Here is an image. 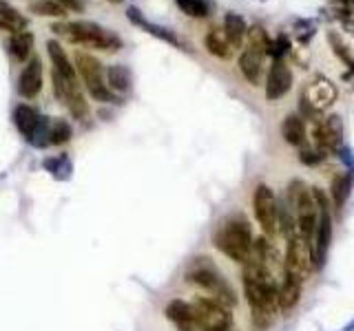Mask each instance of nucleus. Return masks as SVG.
Segmentation results:
<instances>
[{"label":"nucleus","instance_id":"423d86ee","mask_svg":"<svg viewBox=\"0 0 354 331\" xmlns=\"http://www.w3.org/2000/svg\"><path fill=\"white\" fill-rule=\"evenodd\" d=\"M195 325L200 331H231L233 314L226 305L217 303L215 298H197L193 303Z\"/></svg>","mask_w":354,"mask_h":331},{"label":"nucleus","instance_id":"1a4fd4ad","mask_svg":"<svg viewBox=\"0 0 354 331\" xmlns=\"http://www.w3.org/2000/svg\"><path fill=\"white\" fill-rule=\"evenodd\" d=\"M337 98V89L326 80L310 82L308 89L301 95V106L310 113H324L330 109V104Z\"/></svg>","mask_w":354,"mask_h":331},{"label":"nucleus","instance_id":"a878e982","mask_svg":"<svg viewBox=\"0 0 354 331\" xmlns=\"http://www.w3.org/2000/svg\"><path fill=\"white\" fill-rule=\"evenodd\" d=\"M29 12L36 16H45V18H65L67 9L62 7L56 0H34L29 5Z\"/></svg>","mask_w":354,"mask_h":331},{"label":"nucleus","instance_id":"dca6fc26","mask_svg":"<svg viewBox=\"0 0 354 331\" xmlns=\"http://www.w3.org/2000/svg\"><path fill=\"white\" fill-rule=\"evenodd\" d=\"M40 120H43V115H40L34 109V106H29V104L16 106V111H14V124H16V128L20 131V135L25 137V140H29V137L36 133Z\"/></svg>","mask_w":354,"mask_h":331},{"label":"nucleus","instance_id":"4468645a","mask_svg":"<svg viewBox=\"0 0 354 331\" xmlns=\"http://www.w3.org/2000/svg\"><path fill=\"white\" fill-rule=\"evenodd\" d=\"M164 314L177 327V331H195L197 329L193 305H189L186 301H180V298H175V301H171L169 305H166Z\"/></svg>","mask_w":354,"mask_h":331},{"label":"nucleus","instance_id":"393cba45","mask_svg":"<svg viewBox=\"0 0 354 331\" xmlns=\"http://www.w3.org/2000/svg\"><path fill=\"white\" fill-rule=\"evenodd\" d=\"M350 188H352L350 173L335 175V179H332V184H330V199H332V204H335V208H343V204H346V199L350 195Z\"/></svg>","mask_w":354,"mask_h":331},{"label":"nucleus","instance_id":"20e7f679","mask_svg":"<svg viewBox=\"0 0 354 331\" xmlns=\"http://www.w3.org/2000/svg\"><path fill=\"white\" fill-rule=\"evenodd\" d=\"M288 197H290V208H293L297 217L299 237L310 245L315 241L317 226H319V208L315 197H312V188H308L301 179H295L288 186Z\"/></svg>","mask_w":354,"mask_h":331},{"label":"nucleus","instance_id":"7ed1b4c3","mask_svg":"<svg viewBox=\"0 0 354 331\" xmlns=\"http://www.w3.org/2000/svg\"><path fill=\"white\" fill-rule=\"evenodd\" d=\"M186 281L202 287L208 294H211L217 303H222L226 307L237 305V294L231 287V283L226 281V276L217 270V265L208 259V256H200V259H193L191 265L186 268Z\"/></svg>","mask_w":354,"mask_h":331},{"label":"nucleus","instance_id":"0eeeda50","mask_svg":"<svg viewBox=\"0 0 354 331\" xmlns=\"http://www.w3.org/2000/svg\"><path fill=\"white\" fill-rule=\"evenodd\" d=\"M284 272L293 274L295 279H299L304 283L308 276L315 272L312 268V254H310V245L295 234V237L288 239L286 245V259H284Z\"/></svg>","mask_w":354,"mask_h":331},{"label":"nucleus","instance_id":"a211bd4d","mask_svg":"<svg viewBox=\"0 0 354 331\" xmlns=\"http://www.w3.org/2000/svg\"><path fill=\"white\" fill-rule=\"evenodd\" d=\"M301 301V281L295 279L293 274H286L284 272V281L279 285V307L284 312H290L295 309Z\"/></svg>","mask_w":354,"mask_h":331},{"label":"nucleus","instance_id":"ddd939ff","mask_svg":"<svg viewBox=\"0 0 354 331\" xmlns=\"http://www.w3.org/2000/svg\"><path fill=\"white\" fill-rule=\"evenodd\" d=\"M264 56L266 51L264 49H257V47H251L248 45L242 56H239V71H242V76L257 87L259 82H262V73H264Z\"/></svg>","mask_w":354,"mask_h":331},{"label":"nucleus","instance_id":"c756f323","mask_svg":"<svg viewBox=\"0 0 354 331\" xmlns=\"http://www.w3.org/2000/svg\"><path fill=\"white\" fill-rule=\"evenodd\" d=\"M49 126H51V120H49V117H43V120H40V124H38V128H36V133L31 135L27 142L31 146H36V148L49 146Z\"/></svg>","mask_w":354,"mask_h":331},{"label":"nucleus","instance_id":"cd10ccee","mask_svg":"<svg viewBox=\"0 0 354 331\" xmlns=\"http://www.w3.org/2000/svg\"><path fill=\"white\" fill-rule=\"evenodd\" d=\"M45 170L47 173H51L56 179H69V173H71V162L65 157H51V159H45Z\"/></svg>","mask_w":354,"mask_h":331},{"label":"nucleus","instance_id":"5701e85b","mask_svg":"<svg viewBox=\"0 0 354 331\" xmlns=\"http://www.w3.org/2000/svg\"><path fill=\"white\" fill-rule=\"evenodd\" d=\"M204 45L208 49V53L215 58H220V60H231L233 58V47H231V42H228V38L224 36V31H208L206 38H204Z\"/></svg>","mask_w":354,"mask_h":331},{"label":"nucleus","instance_id":"9d476101","mask_svg":"<svg viewBox=\"0 0 354 331\" xmlns=\"http://www.w3.org/2000/svg\"><path fill=\"white\" fill-rule=\"evenodd\" d=\"M290 87H293V71H290V67L284 60L277 58L266 78V100L270 102L281 100L290 91Z\"/></svg>","mask_w":354,"mask_h":331},{"label":"nucleus","instance_id":"2eb2a0df","mask_svg":"<svg viewBox=\"0 0 354 331\" xmlns=\"http://www.w3.org/2000/svg\"><path fill=\"white\" fill-rule=\"evenodd\" d=\"M127 16H129V20H131L133 25H138V27H142L144 31H149L151 36L160 38V40H164V42H169V45H175V47H184V45H182V40L177 38L171 29H164V27H160V25L149 23V20L140 14V9H138V7H129Z\"/></svg>","mask_w":354,"mask_h":331},{"label":"nucleus","instance_id":"39448f33","mask_svg":"<svg viewBox=\"0 0 354 331\" xmlns=\"http://www.w3.org/2000/svg\"><path fill=\"white\" fill-rule=\"evenodd\" d=\"M76 67H78L80 78H82V82H85V87L91 93L93 100L107 102V104L120 102V98L109 89L107 80H104L102 64H100L98 58L89 56V53H78V56H76Z\"/></svg>","mask_w":354,"mask_h":331},{"label":"nucleus","instance_id":"72a5a7b5","mask_svg":"<svg viewBox=\"0 0 354 331\" xmlns=\"http://www.w3.org/2000/svg\"><path fill=\"white\" fill-rule=\"evenodd\" d=\"M341 331H354V320H352V323H350L348 327H343Z\"/></svg>","mask_w":354,"mask_h":331},{"label":"nucleus","instance_id":"2f4dec72","mask_svg":"<svg viewBox=\"0 0 354 331\" xmlns=\"http://www.w3.org/2000/svg\"><path fill=\"white\" fill-rule=\"evenodd\" d=\"M299 159L306 166H317V164H321L326 159V151H324V148H319V146L317 148H304L301 155H299Z\"/></svg>","mask_w":354,"mask_h":331},{"label":"nucleus","instance_id":"f3484780","mask_svg":"<svg viewBox=\"0 0 354 331\" xmlns=\"http://www.w3.org/2000/svg\"><path fill=\"white\" fill-rule=\"evenodd\" d=\"M47 51H49V58L54 62V71H58L65 80H71V82H78V73H76V67L71 64V60L67 58L65 49L60 47L58 40H49L47 42Z\"/></svg>","mask_w":354,"mask_h":331},{"label":"nucleus","instance_id":"aec40b11","mask_svg":"<svg viewBox=\"0 0 354 331\" xmlns=\"http://www.w3.org/2000/svg\"><path fill=\"white\" fill-rule=\"evenodd\" d=\"M281 135H284L286 144L290 146H304L306 142V122L301 115L290 113L284 124H281Z\"/></svg>","mask_w":354,"mask_h":331},{"label":"nucleus","instance_id":"f8f14e48","mask_svg":"<svg viewBox=\"0 0 354 331\" xmlns=\"http://www.w3.org/2000/svg\"><path fill=\"white\" fill-rule=\"evenodd\" d=\"M315 140H317V146L324 148L326 153L339 151L341 142H343V122H341V117L339 115L326 117V120L317 126Z\"/></svg>","mask_w":354,"mask_h":331},{"label":"nucleus","instance_id":"4be33fe9","mask_svg":"<svg viewBox=\"0 0 354 331\" xmlns=\"http://www.w3.org/2000/svg\"><path fill=\"white\" fill-rule=\"evenodd\" d=\"M107 84H109V89L113 93H129L131 91V84H133V76H131V71L124 67V64H111L109 71H107Z\"/></svg>","mask_w":354,"mask_h":331},{"label":"nucleus","instance_id":"f03ea898","mask_svg":"<svg viewBox=\"0 0 354 331\" xmlns=\"http://www.w3.org/2000/svg\"><path fill=\"white\" fill-rule=\"evenodd\" d=\"M253 230L244 217H231L217 228L213 245L235 263H246L253 254Z\"/></svg>","mask_w":354,"mask_h":331},{"label":"nucleus","instance_id":"412c9836","mask_svg":"<svg viewBox=\"0 0 354 331\" xmlns=\"http://www.w3.org/2000/svg\"><path fill=\"white\" fill-rule=\"evenodd\" d=\"M224 36L228 38V42H231L233 49L242 47L246 36H248V27L244 23V18L237 16V14H226V18H224Z\"/></svg>","mask_w":354,"mask_h":331},{"label":"nucleus","instance_id":"bb28decb","mask_svg":"<svg viewBox=\"0 0 354 331\" xmlns=\"http://www.w3.org/2000/svg\"><path fill=\"white\" fill-rule=\"evenodd\" d=\"M71 137H74V128L67 120H51V126H49V144L54 146H62L67 144Z\"/></svg>","mask_w":354,"mask_h":331},{"label":"nucleus","instance_id":"6e6552de","mask_svg":"<svg viewBox=\"0 0 354 331\" xmlns=\"http://www.w3.org/2000/svg\"><path fill=\"white\" fill-rule=\"evenodd\" d=\"M253 212L266 237L277 234V197L270 186L259 184L253 192Z\"/></svg>","mask_w":354,"mask_h":331},{"label":"nucleus","instance_id":"b1692460","mask_svg":"<svg viewBox=\"0 0 354 331\" xmlns=\"http://www.w3.org/2000/svg\"><path fill=\"white\" fill-rule=\"evenodd\" d=\"M31 49H34V34L31 31H20V34H14L9 38V53L16 60H29Z\"/></svg>","mask_w":354,"mask_h":331},{"label":"nucleus","instance_id":"473e14b6","mask_svg":"<svg viewBox=\"0 0 354 331\" xmlns=\"http://www.w3.org/2000/svg\"><path fill=\"white\" fill-rule=\"evenodd\" d=\"M56 3H60L65 9H71V12H82V9H85L82 0H56Z\"/></svg>","mask_w":354,"mask_h":331},{"label":"nucleus","instance_id":"f257e3e1","mask_svg":"<svg viewBox=\"0 0 354 331\" xmlns=\"http://www.w3.org/2000/svg\"><path fill=\"white\" fill-rule=\"evenodd\" d=\"M51 31L62 38H67L74 45H89L100 51L116 53L122 49V40L116 31L102 27L91 20H78V23H56L51 25Z\"/></svg>","mask_w":354,"mask_h":331},{"label":"nucleus","instance_id":"9b49d317","mask_svg":"<svg viewBox=\"0 0 354 331\" xmlns=\"http://www.w3.org/2000/svg\"><path fill=\"white\" fill-rule=\"evenodd\" d=\"M43 91V62L40 58H29L25 69L20 71L18 78V93L23 95L25 100H34L36 95Z\"/></svg>","mask_w":354,"mask_h":331},{"label":"nucleus","instance_id":"c85d7f7f","mask_svg":"<svg viewBox=\"0 0 354 331\" xmlns=\"http://www.w3.org/2000/svg\"><path fill=\"white\" fill-rule=\"evenodd\" d=\"M175 3L186 16H193V18L208 16V7H206L204 0H175Z\"/></svg>","mask_w":354,"mask_h":331},{"label":"nucleus","instance_id":"6ab92c4d","mask_svg":"<svg viewBox=\"0 0 354 331\" xmlns=\"http://www.w3.org/2000/svg\"><path fill=\"white\" fill-rule=\"evenodd\" d=\"M29 20L18 12L14 5H9L7 0H0V29L9 31V34H20V31H27Z\"/></svg>","mask_w":354,"mask_h":331},{"label":"nucleus","instance_id":"7c9ffc66","mask_svg":"<svg viewBox=\"0 0 354 331\" xmlns=\"http://www.w3.org/2000/svg\"><path fill=\"white\" fill-rule=\"evenodd\" d=\"M248 45L251 47H257V49H264L268 53V45H270V40L266 36V31L262 27H251L248 29Z\"/></svg>","mask_w":354,"mask_h":331}]
</instances>
